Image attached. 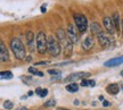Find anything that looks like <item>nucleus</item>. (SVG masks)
Segmentation results:
<instances>
[{
  "label": "nucleus",
  "instance_id": "1",
  "mask_svg": "<svg viewBox=\"0 0 123 110\" xmlns=\"http://www.w3.org/2000/svg\"><path fill=\"white\" fill-rule=\"evenodd\" d=\"M10 48H12V51L15 55V57L22 60L26 57V51H25V47L23 42L21 41V39L18 38H13L12 41H10Z\"/></svg>",
  "mask_w": 123,
  "mask_h": 110
},
{
  "label": "nucleus",
  "instance_id": "2",
  "mask_svg": "<svg viewBox=\"0 0 123 110\" xmlns=\"http://www.w3.org/2000/svg\"><path fill=\"white\" fill-rule=\"evenodd\" d=\"M61 43L58 42V40L54 35H50L47 38V51L49 52L50 56L57 57L61 55Z\"/></svg>",
  "mask_w": 123,
  "mask_h": 110
},
{
  "label": "nucleus",
  "instance_id": "3",
  "mask_svg": "<svg viewBox=\"0 0 123 110\" xmlns=\"http://www.w3.org/2000/svg\"><path fill=\"white\" fill-rule=\"evenodd\" d=\"M37 50L40 55H43L47 51V38L44 32H39L38 35H37Z\"/></svg>",
  "mask_w": 123,
  "mask_h": 110
},
{
  "label": "nucleus",
  "instance_id": "4",
  "mask_svg": "<svg viewBox=\"0 0 123 110\" xmlns=\"http://www.w3.org/2000/svg\"><path fill=\"white\" fill-rule=\"evenodd\" d=\"M74 21H75V24H76V28H78L81 33H84L86 30H87V26H88L87 17H86L84 15H81V14H75Z\"/></svg>",
  "mask_w": 123,
  "mask_h": 110
},
{
  "label": "nucleus",
  "instance_id": "5",
  "mask_svg": "<svg viewBox=\"0 0 123 110\" xmlns=\"http://www.w3.org/2000/svg\"><path fill=\"white\" fill-rule=\"evenodd\" d=\"M67 38L71 40L72 43H78V30L74 25L68 24L67 25V32H66Z\"/></svg>",
  "mask_w": 123,
  "mask_h": 110
},
{
  "label": "nucleus",
  "instance_id": "6",
  "mask_svg": "<svg viewBox=\"0 0 123 110\" xmlns=\"http://www.w3.org/2000/svg\"><path fill=\"white\" fill-rule=\"evenodd\" d=\"M62 44H63V48H64V55L65 57H70L72 55V51H73V43L71 42V40L66 36L65 39H63L62 41H59Z\"/></svg>",
  "mask_w": 123,
  "mask_h": 110
},
{
  "label": "nucleus",
  "instance_id": "7",
  "mask_svg": "<svg viewBox=\"0 0 123 110\" xmlns=\"http://www.w3.org/2000/svg\"><path fill=\"white\" fill-rule=\"evenodd\" d=\"M87 76H90V73H86V72H80V73H74L72 75H68L65 78V82H72V81H78V79H82Z\"/></svg>",
  "mask_w": 123,
  "mask_h": 110
},
{
  "label": "nucleus",
  "instance_id": "8",
  "mask_svg": "<svg viewBox=\"0 0 123 110\" xmlns=\"http://www.w3.org/2000/svg\"><path fill=\"white\" fill-rule=\"evenodd\" d=\"M9 60V52L6 44L2 40H0V61H8Z\"/></svg>",
  "mask_w": 123,
  "mask_h": 110
},
{
  "label": "nucleus",
  "instance_id": "9",
  "mask_svg": "<svg viewBox=\"0 0 123 110\" xmlns=\"http://www.w3.org/2000/svg\"><path fill=\"white\" fill-rule=\"evenodd\" d=\"M97 38H98V41H99V43H100V45L103 48H108L111 45V39L106 35V33L103 32V33H100Z\"/></svg>",
  "mask_w": 123,
  "mask_h": 110
},
{
  "label": "nucleus",
  "instance_id": "10",
  "mask_svg": "<svg viewBox=\"0 0 123 110\" xmlns=\"http://www.w3.org/2000/svg\"><path fill=\"white\" fill-rule=\"evenodd\" d=\"M103 22H104V26H105L106 31L108 32L110 34H114V32H115V26H114V24H113V21H112V18L105 17Z\"/></svg>",
  "mask_w": 123,
  "mask_h": 110
},
{
  "label": "nucleus",
  "instance_id": "11",
  "mask_svg": "<svg viewBox=\"0 0 123 110\" xmlns=\"http://www.w3.org/2000/svg\"><path fill=\"white\" fill-rule=\"evenodd\" d=\"M123 64V57H117V58H113V59H110L104 64L106 67H114V66H119Z\"/></svg>",
  "mask_w": 123,
  "mask_h": 110
},
{
  "label": "nucleus",
  "instance_id": "12",
  "mask_svg": "<svg viewBox=\"0 0 123 110\" xmlns=\"http://www.w3.org/2000/svg\"><path fill=\"white\" fill-rule=\"evenodd\" d=\"M93 39L91 36H86L83 40H82V48L83 50H90V49L93 47Z\"/></svg>",
  "mask_w": 123,
  "mask_h": 110
},
{
  "label": "nucleus",
  "instance_id": "13",
  "mask_svg": "<svg viewBox=\"0 0 123 110\" xmlns=\"http://www.w3.org/2000/svg\"><path fill=\"white\" fill-rule=\"evenodd\" d=\"M25 35H26V43L29 45V49L33 50L34 49V34H33V32L27 31Z\"/></svg>",
  "mask_w": 123,
  "mask_h": 110
},
{
  "label": "nucleus",
  "instance_id": "14",
  "mask_svg": "<svg viewBox=\"0 0 123 110\" xmlns=\"http://www.w3.org/2000/svg\"><path fill=\"white\" fill-rule=\"evenodd\" d=\"M90 30H91V33L93 35H99L100 33H103V28L101 26L98 24V23H92L91 26H90Z\"/></svg>",
  "mask_w": 123,
  "mask_h": 110
},
{
  "label": "nucleus",
  "instance_id": "15",
  "mask_svg": "<svg viewBox=\"0 0 123 110\" xmlns=\"http://www.w3.org/2000/svg\"><path fill=\"white\" fill-rule=\"evenodd\" d=\"M106 91L110 93V94H117L120 91V88H119V84L116 83H113V84H110L107 88H106Z\"/></svg>",
  "mask_w": 123,
  "mask_h": 110
},
{
  "label": "nucleus",
  "instance_id": "16",
  "mask_svg": "<svg viewBox=\"0 0 123 110\" xmlns=\"http://www.w3.org/2000/svg\"><path fill=\"white\" fill-rule=\"evenodd\" d=\"M66 90L68 91L70 93H75L78 90H79V85L75 83H70L66 85Z\"/></svg>",
  "mask_w": 123,
  "mask_h": 110
},
{
  "label": "nucleus",
  "instance_id": "17",
  "mask_svg": "<svg viewBox=\"0 0 123 110\" xmlns=\"http://www.w3.org/2000/svg\"><path fill=\"white\" fill-rule=\"evenodd\" d=\"M13 78V73L9 71L0 72V79H10Z\"/></svg>",
  "mask_w": 123,
  "mask_h": 110
},
{
  "label": "nucleus",
  "instance_id": "18",
  "mask_svg": "<svg viewBox=\"0 0 123 110\" xmlns=\"http://www.w3.org/2000/svg\"><path fill=\"white\" fill-rule=\"evenodd\" d=\"M112 21H113V24H114V26H115V30H119V27H120V16H119V13H114Z\"/></svg>",
  "mask_w": 123,
  "mask_h": 110
},
{
  "label": "nucleus",
  "instance_id": "19",
  "mask_svg": "<svg viewBox=\"0 0 123 110\" xmlns=\"http://www.w3.org/2000/svg\"><path fill=\"white\" fill-rule=\"evenodd\" d=\"M29 73H30V74H33V75H38V76H40V77L43 76V73H42V72L37 71L34 67H30V68H29Z\"/></svg>",
  "mask_w": 123,
  "mask_h": 110
},
{
  "label": "nucleus",
  "instance_id": "20",
  "mask_svg": "<svg viewBox=\"0 0 123 110\" xmlns=\"http://www.w3.org/2000/svg\"><path fill=\"white\" fill-rule=\"evenodd\" d=\"M14 107V104H13V102L12 101H9V100H7V101H5V103H4V108L6 110H10L12 108Z\"/></svg>",
  "mask_w": 123,
  "mask_h": 110
},
{
  "label": "nucleus",
  "instance_id": "21",
  "mask_svg": "<svg viewBox=\"0 0 123 110\" xmlns=\"http://www.w3.org/2000/svg\"><path fill=\"white\" fill-rule=\"evenodd\" d=\"M48 74H50V75H57V76H59L62 73H61V71H59V69H49Z\"/></svg>",
  "mask_w": 123,
  "mask_h": 110
},
{
  "label": "nucleus",
  "instance_id": "22",
  "mask_svg": "<svg viewBox=\"0 0 123 110\" xmlns=\"http://www.w3.org/2000/svg\"><path fill=\"white\" fill-rule=\"evenodd\" d=\"M55 104H56L55 100H49V101H47L46 103H44V106L46 107H54Z\"/></svg>",
  "mask_w": 123,
  "mask_h": 110
},
{
  "label": "nucleus",
  "instance_id": "23",
  "mask_svg": "<svg viewBox=\"0 0 123 110\" xmlns=\"http://www.w3.org/2000/svg\"><path fill=\"white\" fill-rule=\"evenodd\" d=\"M47 94H48V90H47V88H43V90H42V92H41V94H40V97L44 98Z\"/></svg>",
  "mask_w": 123,
  "mask_h": 110
},
{
  "label": "nucleus",
  "instance_id": "24",
  "mask_svg": "<svg viewBox=\"0 0 123 110\" xmlns=\"http://www.w3.org/2000/svg\"><path fill=\"white\" fill-rule=\"evenodd\" d=\"M81 85H82V86H88L89 81L88 79H82V81H81Z\"/></svg>",
  "mask_w": 123,
  "mask_h": 110
},
{
  "label": "nucleus",
  "instance_id": "25",
  "mask_svg": "<svg viewBox=\"0 0 123 110\" xmlns=\"http://www.w3.org/2000/svg\"><path fill=\"white\" fill-rule=\"evenodd\" d=\"M48 64H50L49 61H39V62H35L34 66H40V65H48Z\"/></svg>",
  "mask_w": 123,
  "mask_h": 110
},
{
  "label": "nucleus",
  "instance_id": "26",
  "mask_svg": "<svg viewBox=\"0 0 123 110\" xmlns=\"http://www.w3.org/2000/svg\"><path fill=\"white\" fill-rule=\"evenodd\" d=\"M41 92H42V88H37V90H35V93H37L38 95H40V94H41Z\"/></svg>",
  "mask_w": 123,
  "mask_h": 110
},
{
  "label": "nucleus",
  "instance_id": "27",
  "mask_svg": "<svg viewBox=\"0 0 123 110\" xmlns=\"http://www.w3.org/2000/svg\"><path fill=\"white\" fill-rule=\"evenodd\" d=\"M103 106H104V107H110V106H111V103H110L108 101H106V100H105V101L103 102Z\"/></svg>",
  "mask_w": 123,
  "mask_h": 110
},
{
  "label": "nucleus",
  "instance_id": "28",
  "mask_svg": "<svg viewBox=\"0 0 123 110\" xmlns=\"http://www.w3.org/2000/svg\"><path fill=\"white\" fill-rule=\"evenodd\" d=\"M89 85H90V86H95V85H96V82H95V81H89Z\"/></svg>",
  "mask_w": 123,
  "mask_h": 110
},
{
  "label": "nucleus",
  "instance_id": "29",
  "mask_svg": "<svg viewBox=\"0 0 123 110\" xmlns=\"http://www.w3.org/2000/svg\"><path fill=\"white\" fill-rule=\"evenodd\" d=\"M41 11H42V13H46V6H42V7H41Z\"/></svg>",
  "mask_w": 123,
  "mask_h": 110
},
{
  "label": "nucleus",
  "instance_id": "30",
  "mask_svg": "<svg viewBox=\"0 0 123 110\" xmlns=\"http://www.w3.org/2000/svg\"><path fill=\"white\" fill-rule=\"evenodd\" d=\"M56 110H70V109H66V108H57Z\"/></svg>",
  "mask_w": 123,
  "mask_h": 110
},
{
  "label": "nucleus",
  "instance_id": "31",
  "mask_svg": "<svg viewBox=\"0 0 123 110\" xmlns=\"http://www.w3.org/2000/svg\"><path fill=\"white\" fill-rule=\"evenodd\" d=\"M74 104H75V106H78V104H79V100H75V101H74Z\"/></svg>",
  "mask_w": 123,
  "mask_h": 110
},
{
  "label": "nucleus",
  "instance_id": "32",
  "mask_svg": "<svg viewBox=\"0 0 123 110\" xmlns=\"http://www.w3.org/2000/svg\"><path fill=\"white\" fill-rule=\"evenodd\" d=\"M17 110H27V108H25V107H23V108H19V109Z\"/></svg>",
  "mask_w": 123,
  "mask_h": 110
},
{
  "label": "nucleus",
  "instance_id": "33",
  "mask_svg": "<svg viewBox=\"0 0 123 110\" xmlns=\"http://www.w3.org/2000/svg\"><path fill=\"white\" fill-rule=\"evenodd\" d=\"M32 94H33V92H32V91H30V92L27 93V95H29V97H31V95H32Z\"/></svg>",
  "mask_w": 123,
  "mask_h": 110
},
{
  "label": "nucleus",
  "instance_id": "34",
  "mask_svg": "<svg viewBox=\"0 0 123 110\" xmlns=\"http://www.w3.org/2000/svg\"><path fill=\"white\" fill-rule=\"evenodd\" d=\"M122 31H123V21H122Z\"/></svg>",
  "mask_w": 123,
  "mask_h": 110
},
{
  "label": "nucleus",
  "instance_id": "35",
  "mask_svg": "<svg viewBox=\"0 0 123 110\" xmlns=\"http://www.w3.org/2000/svg\"><path fill=\"white\" fill-rule=\"evenodd\" d=\"M121 75H122V76H123V71H122V72H121Z\"/></svg>",
  "mask_w": 123,
  "mask_h": 110
}]
</instances>
